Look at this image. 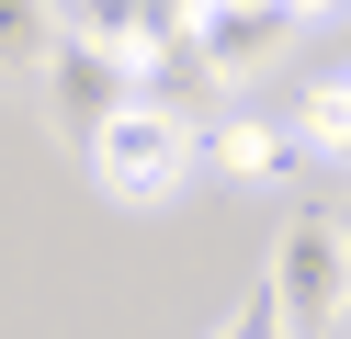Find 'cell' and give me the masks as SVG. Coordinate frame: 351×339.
<instances>
[{"label": "cell", "instance_id": "obj_1", "mask_svg": "<svg viewBox=\"0 0 351 339\" xmlns=\"http://www.w3.org/2000/svg\"><path fill=\"white\" fill-rule=\"evenodd\" d=\"M272 305L295 339H340V305H351V249H340V203H295L272 238Z\"/></svg>", "mask_w": 351, "mask_h": 339}, {"label": "cell", "instance_id": "obj_2", "mask_svg": "<svg viewBox=\"0 0 351 339\" xmlns=\"http://www.w3.org/2000/svg\"><path fill=\"white\" fill-rule=\"evenodd\" d=\"M80 158H91V181H102L114 203H170V192L193 181V158H204V136L170 125V113H147V102H125Z\"/></svg>", "mask_w": 351, "mask_h": 339}, {"label": "cell", "instance_id": "obj_3", "mask_svg": "<svg viewBox=\"0 0 351 339\" xmlns=\"http://www.w3.org/2000/svg\"><path fill=\"white\" fill-rule=\"evenodd\" d=\"M125 102H136V57H102V45H57L46 57V125L69 147H91Z\"/></svg>", "mask_w": 351, "mask_h": 339}, {"label": "cell", "instance_id": "obj_4", "mask_svg": "<svg viewBox=\"0 0 351 339\" xmlns=\"http://www.w3.org/2000/svg\"><path fill=\"white\" fill-rule=\"evenodd\" d=\"M283 34H295V12H283V0H204V12H193V45H204L215 79L272 68V57H283Z\"/></svg>", "mask_w": 351, "mask_h": 339}, {"label": "cell", "instance_id": "obj_5", "mask_svg": "<svg viewBox=\"0 0 351 339\" xmlns=\"http://www.w3.org/2000/svg\"><path fill=\"white\" fill-rule=\"evenodd\" d=\"M204 158H215L227 181H261V192H283V181L306 170V136L261 125V113H215V125H204Z\"/></svg>", "mask_w": 351, "mask_h": 339}, {"label": "cell", "instance_id": "obj_6", "mask_svg": "<svg viewBox=\"0 0 351 339\" xmlns=\"http://www.w3.org/2000/svg\"><path fill=\"white\" fill-rule=\"evenodd\" d=\"M215 90H227V79H215V68H204V45H159V57H136V102L147 113H170V125H193V136H204L215 125Z\"/></svg>", "mask_w": 351, "mask_h": 339}, {"label": "cell", "instance_id": "obj_7", "mask_svg": "<svg viewBox=\"0 0 351 339\" xmlns=\"http://www.w3.org/2000/svg\"><path fill=\"white\" fill-rule=\"evenodd\" d=\"M57 34L102 57H147V0H57Z\"/></svg>", "mask_w": 351, "mask_h": 339}, {"label": "cell", "instance_id": "obj_8", "mask_svg": "<svg viewBox=\"0 0 351 339\" xmlns=\"http://www.w3.org/2000/svg\"><path fill=\"white\" fill-rule=\"evenodd\" d=\"M57 0H0V68H34L46 79V57H57Z\"/></svg>", "mask_w": 351, "mask_h": 339}, {"label": "cell", "instance_id": "obj_9", "mask_svg": "<svg viewBox=\"0 0 351 339\" xmlns=\"http://www.w3.org/2000/svg\"><path fill=\"white\" fill-rule=\"evenodd\" d=\"M306 147H328V158H351V68H328V79L306 90Z\"/></svg>", "mask_w": 351, "mask_h": 339}, {"label": "cell", "instance_id": "obj_10", "mask_svg": "<svg viewBox=\"0 0 351 339\" xmlns=\"http://www.w3.org/2000/svg\"><path fill=\"white\" fill-rule=\"evenodd\" d=\"M215 339H295V328H283V305H272V283H261V294H250V305H238V316H227V328H215Z\"/></svg>", "mask_w": 351, "mask_h": 339}, {"label": "cell", "instance_id": "obj_11", "mask_svg": "<svg viewBox=\"0 0 351 339\" xmlns=\"http://www.w3.org/2000/svg\"><path fill=\"white\" fill-rule=\"evenodd\" d=\"M283 12H295V23H306V12H340V0H283Z\"/></svg>", "mask_w": 351, "mask_h": 339}, {"label": "cell", "instance_id": "obj_12", "mask_svg": "<svg viewBox=\"0 0 351 339\" xmlns=\"http://www.w3.org/2000/svg\"><path fill=\"white\" fill-rule=\"evenodd\" d=\"M340 249H351V192H340Z\"/></svg>", "mask_w": 351, "mask_h": 339}, {"label": "cell", "instance_id": "obj_13", "mask_svg": "<svg viewBox=\"0 0 351 339\" xmlns=\"http://www.w3.org/2000/svg\"><path fill=\"white\" fill-rule=\"evenodd\" d=\"M340 339H351V305H340Z\"/></svg>", "mask_w": 351, "mask_h": 339}, {"label": "cell", "instance_id": "obj_14", "mask_svg": "<svg viewBox=\"0 0 351 339\" xmlns=\"http://www.w3.org/2000/svg\"><path fill=\"white\" fill-rule=\"evenodd\" d=\"M340 68H351V57H340Z\"/></svg>", "mask_w": 351, "mask_h": 339}]
</instances>
